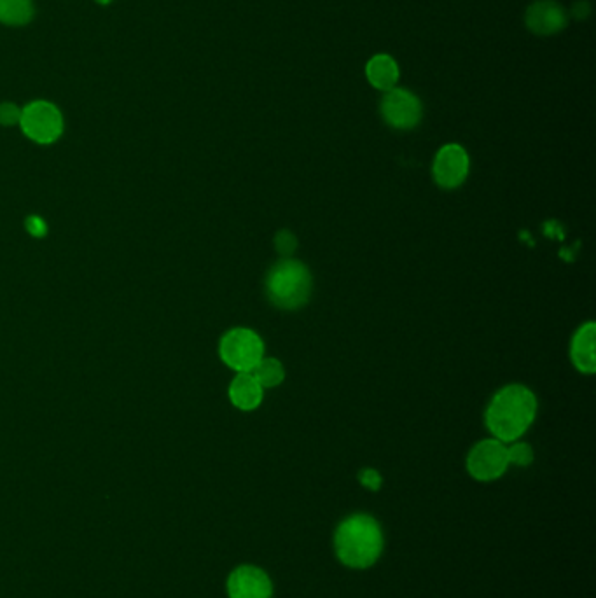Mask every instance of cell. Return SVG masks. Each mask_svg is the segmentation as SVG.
<instances>
[{"mask_svg": "<svg viewBox=\"0 0 596 598\" xmlns=\"http://www.w3.org/2000/svg\"><path fill=\"white\" fill-rule=\"evenodd\" d=\"M537 397L521 383L502 387L486 406L485 424L492 438L502 443H513L525 436L537 417Z\"/></svg>", "mask_w": 596, "mask_h": 598, "instance_id": "1", "label": "cell"}, {"mask_svg": "<svg viewBox=\"0 0 596 598\" xmlns=\"http://www.w3.org/2000/svg\"><path fill=\"white\" fill-rule=\"evenodd\" d=\"M383 530L371 515L348 516L334 532V551L341 564L350 569H369L382 557Z\"/></svg>", "mask_w": 596, "mask_h": 598, "instance_id": "2", "label": "cell"}, {"mask_svg": "<svg viewBox=\"0 0 596 598\" xmlns=\"http://www.w3.org/2000/svg\"><path fill=\"white\" fill-rule=\"evenodd\" d=\"M264 289L271 305L280 310H298L312 296V273L298 259L282 258L271 266Z\"/></svg>", "mask_w": 596, "mask_h": 598, "instance_id": "3", "label": "cell"}, {"mask_svg": "<svg viewBox=\"0 0 596 598\" xmlns=\"http://www.w3.org/2000/svg\"><path fill=\"white\" fill-rule=\"evenodd\" d=\"M222 362L236 373H252L264 357V341L249 327H233L219 341Z\"/></svg>", "mask_w": 596, "mask_h": 598, "instance_id": "4", "label": "cell"}, {"mask_svg": "<svg viewBox=\"0 0 596 598\" xmlns=\"http://www.w3.org/2000/svg\"><path fill=\"white\" fill-rule=\"evenodd\" d=\"M20 126L35 144L49 146L62 137L63 116L60 109L46 100H35L21 109Z\"/></svg>", "mask_w": 596, "mask_h": 598, "instance_id": "5", "label": "cell"}, {"mask_svg": "<svg viewBox=\"0 0 596 598\" xmlns=\"http://www.w3.org/2000/svg\"><path fill=\"white\" fill-rule=\"evenodd\" d=\"M467 473L476 481H495L502 478L509 469L507 445L499 439L488 438L472 446L465 460Z\"/></svg>", "mask_w": 596, "mask_h": 598, "instance_id": "6", "label": "cell"}, {"mask_svg": "<svg viewBox=\"0 0 596 598\" xmlns=\"http://www.w3.org/2000/svg\"><path fill=\"white\" fill-rule=\"evenodd\" d=\"M382 118L396 130H411L422 121L423 107L415 93L402 88L387 91L380 104Z\"/></svg>", "mask_w": 596, "mask_h": 598, "instance_id": "7", "label": "cell"}, {"mask_svg": "<svg viewBox=\"0 0 596 598\" xmlns=\"http://www.w3.org/2000/svg\"><path fill=\"white\" fill-rule=\"evenodd\" d=\"M469 172H471V158L460 144H446L437 151L432 163V175L439 188H460L467 181Z\"/></svg>", "mask_w": 596, "mask_h": 598, "instance_id": "8", "label": "cell"}, {"mask_svg": "<svg viewBox=\"0 0 596 598\" xmlns=\"http://www.w3.org/2000/svg\"><path fill=\"white\" fill-rule=\"evenodd\" d=\"M229 598H273L270 576L256 565H240L226 583Z\"/></svg>", "mask_w": 596, "mask_h": 598, "instance_id": "9", "label": "cell"}, {"mask_svg": "<svg viewBox=\"0 0 596 598\" xmlns=\"http://www.w3.org/2000/svg\"><path fill=\"white\" fill-rule=\"evenodd\" d=\"M569 16L555 0H535L525 13V25L535 35H555L567 27Z\"/></svg>", "mask_w": 596, "mask_h": 598, "instance_id": "10", "label": "cell"}, {"mask_svg": "<svg viewBox=\"0 0 596 598\" xmlns=\"http://www.w3.org/2000/svg\"><path fill=\"white\" fill-rule=\"evenodd\" d=\"M595 340L596 324L593 320H588L577 327V331L570 341V361L574 364V368L583 375H595Z\"/></svg>", "mask_w": 596, "mask_h": 598, "instance_id": "11", "label": "cell"}, {"mask_svg": "<svg viewBox=\"0 0 596 598\" xmlns=\"http://www.w3.org/2000/svg\"><path fill=\"white\" fill-rule=\"evenodd\" d=\"M229 401L240 411H254L261 406L264 389L252 373H236L229 383Z\"/></svg>", "mask_w": 596, "mask_h": 598, "instance_id": "12", "label": "cell"}, {"mask_svg": "<svg viewBox=\"0 0 596 598\" xmlns=\"http://www.w3.org/2000/svg\"><path fill=\"white\" fill-rule=\"evenodd\" d=\"M366 77L376 90L387 91L397 88L401 70L390 55H376L366 65Z\"/></svg>", "mask_w": 596, "mask_h": 598, "instance_id": "13", "label": "cell"}, {"mask_svg": "<svg viewBox=\"0 0 596 598\" xmlns=\"http://www.w3.org/2000/svg\"><path fill=\"white\" fill-rule=\"evenodd\" d=\"M34 13L32 0H0V23L9 27L27 25Z\"/></svg>", "mask_w": 596, "mask_h": 598, "instance_id": "14", "label": "cell"}, {"mask_svg": "<svg viewBox=\"0 0 596 598\" xmlns=\"http://www.w3.org/2000/svg\"><path fill=\"white\" fill-rule=\"evenodd\" d=\"M252 375L256 376L257 382L261 383L264 390L275 389V387H280L284 383V364L275 357H266L264 355L261 362L252 371Z\"/></svg>", "mask_w": 596, "mask_h": 598, "instance_id": "15", "label": "cell"}, {"mask_svg": "<svg viewBox=\"0 0 596 598\" xmlns=\"http://www.w3.org/2000/svg\"><path fill=\"white\" fill-rule=\"evenodd\" d=\"M507 459L509 466L528 467L534 462V448L520 439L513 441L507 445Z\"/></svg>", "mask_w": 596, "mask_h": 598, "instance_id": "16", "label": "cell"}, {"mask_svg": "<svg viewBox=\"0 0 596 598\" xmlns=\"http://www.w3.org/2000/svg\"><path fill=\"white\" fill-rule=\"evenodd\" d=\"M273 244L282 258H292V254L298 249V238L294 237L291 231L282 230L275 235Z\"/></svg>", "mask_w": 596, "mask_h": 598, "instance_id": "17", "label": "cell"}, {"mask_svg": "<svg viewBox=\"0 0 596 598\" xmlns=\"http://www.w3.org/2000/svg\"><path fill=\"white\" fill-rule=\"evenodd\" d=\"M21 109L13 102H4L0 104V125L14 126L20 125Z\"/></svg>", "mask_w": 596, "mask_h": 598, "instance_id": "18", "label": "cell"}, {"mask_svg": "<svg viewBox=\"0 0 596 598\" xmlns=\"http://www.w3.org/2000/svg\"><path fill=\"white\" fill-rule=\"evenodd\" d=\"M25 228L35 238H42L48 235V223L39 216H28L25 221Z\"/></svg>", "mask_w": 596, "mask_h": 598, "instance_id": "19", "label": "cell"}, {"mask_svg": "<svg viewBox=\"0 0 596 598\" xmlns=\"http://www.w3.org/2000/svg\"><path fill=\"white\" fill-rule=\"evenodd\" d=\"M359 480L369 490H378V488L382 487V476L375 469H364V471H361Z\"/></svg>", "mask_w": 596, "mask_h": 598, "instance_id": "20", "label": "cell"}, {"mask_svg": "<svg viewBox=\"0 0 596 598\" xmlns=\"http://www.w3.org/2000/svg\"><path fill=\"white\" fill-rule=\"evenodd\" d=\"M572 13H574V16L579 18V20H581V18H586V16L590 14V4L584 2V0H579L576 6H574V9H572Z\"/></svg>", "mask_w": 596, "mask_h": 598, "instance_id": "21", "label": "cell"}, {"mask_svg": "<svg viewBox=\"0 0 596 598\" xmlns=\"http://www.w3.org/2000/svg\"><path fill=\"white\" fill-rule=\"evenodd\" d=\"M95 2L100 6H107V4H111L112 0H95Z\"/></svg>", "mask_w": 596, "mask_h": 598, "instance_id": "22", "label": "cell"}]
</instances>
